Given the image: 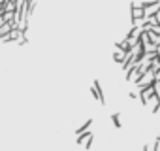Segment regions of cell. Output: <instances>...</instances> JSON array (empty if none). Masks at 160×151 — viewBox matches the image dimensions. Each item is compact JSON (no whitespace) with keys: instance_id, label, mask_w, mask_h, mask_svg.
<instances>
[{"instance_id":"obj_1","label":"cell","mask_w":160,"mask_h":151,"mask_svg":"<svg viewBox=\"0 0 160 151\" xmlns=\"http://www.w3.org/2000/svg\"><path fill=\"white\" fill-rule=\"evenodd\" d=\"M77 143L79 145H83L85 149H89L91 145H92V134H81V136H77Z\"/></svg>"},{"instance_id":"obj_2","label":"cell","mask_w":160,"mask_h":151,"mask_svg":"<svg viewBox=\"0 0 160 151\" xmlns=\"http://www.w3.org/2000/svg\"><path fill=\"white\" fill-rule=\"evenodd\" d=\"M113 123H115V127H121V119H119V115H113Z\"/></svg>"}]
</instances>
